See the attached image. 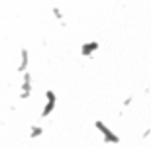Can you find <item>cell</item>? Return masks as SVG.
I'll return each mask as SVG.
<instances>
[{
  "label": "cell",
  "instance_id": "6da1fadb",
  "mask_svg": "<svg viewBox=\"0 0 151 147\" xmlns=\"http://www.w3.org/2000/svg\"><path fill=\"white\" fill-rule=\"evenodd\" d=\"M94 130L100 133L102 141L106 143V145H118V143H120V136H118L116 131L110 130L102 120H96V122H94Z\"/></svg>",
  "mask_w": 151,
  "mask_h": 147
},
{
  "label": "cell",
  "instance_id": "7a4b0ae2",
  "mask_svg": "<svg viewBox=\"0 0 151 147\" xmlns=\"http://www.w3.org/2000/svg\"><path fill=\"white\" fill-rule=\"evenodd\" d=\"M22 82H20V100H29L34 94V77L29 71L22 73Z\"/></svg>",
  "mask_w": 151,
  "mask_h": 147
},
{
  "label": "cell",
  "instance_id": "3957f363",
  "mask_svg": "<svg viewBox=\"0 0 151 147\" xmlns=\"http://www.w3.org/2000/svg\"><path fill=\"white\" fill-rule=\"evenodd\" d=\"M55 106H57V94H55V90L47 88V90H45V104H43V108H41V116H39V118L47 120L51 114L55 112Z\"/></svg>",
  "mask_w": 151,
  "mask_h": 147
},
{
  "label": "cell",
  "instance_id": "277c9868",
  "mask_svg": "<svg viewBox=\"0 0 151 147\" xmlns=\"http://www.w3.org/2000/svg\"><path fill=\"white\" fill-rule=\"evenodd\" d=\"M98 49H100V43H98L96 39H88V41H84L83 45H81V55L83 57H92Z\"/></svg>",
  "mask_w": 151,
  "mask_h": 147
},
{
  "label": "cell",
  "instance_id": "5b68a950",
  "mask_svg": "<svg viewBox=\"0 0 151 147\" xmlns=\"http://www.w3.org/2000/svg\"><path fill=\"white\" fill-rule=\"evenodd\" d=\"M29 61H32V57H29V51L24 47V49H20V61H18V73H26L29 69Z\"/></svg>",
  "mask_w": 151,
  "mask_h": 147
},
{
  "label": "cell",
  "instance_id": "8992f818",
  "mask_svg": "<svg viewBox=\"0 0 151 147\" xmlns=\"http://www.w3.org/2000/svg\"><path fill=\"white\" fill-rule=\"evenodd\" d=\"M51 14L55 16V20L61 24V26H65V18H63V12H61V8H59V6H51Z\"/></svg>",
  "mask_w": 151,
  "mask_h": 147
},
{
  "label": "cell",
  "instance_id": "52a82bcc",
  "mask_svg": "<svg viewBox=\"0 0 151 147\" xmlns=\"http://www.w3.org/2000/svg\"><path fill=\"white\" fill-rule=\"evenodd\" d=\"M43 136V128H41V125H32V128H29V137H32V139H35V137H41Z\"/></svg>",
  "mask_w": 151,
  "mask_h": 147
},
{
  "label": "cell",
  "instance_id": "ba28073f",
  "mask_svg": "<svg viewBox=\"0 0 151 147\" xmlns=\"http://www.w3.org/2000/svg\"><path fill=\"white\" fill-rule=\"evenodd\" d=\"M132 100H134V98H132V96H129V98H126V100H124V104H122V106H124V108H126V106H129V104H132Z\"/></svg>",
  "mask_w": 151,
  "mask_h": 147
},
{
  "label": "cell",
  "instance_id": "9c48e42d",
  "mask_svg": "<svg viewBox=\"0 0 151 147\" xmlns=\"http://www.w3.org/2000/svg\"><path fill=\"white\" fill-rule=\"evenodd\" d=\"M149 136H151V130H145L143 133H141V137H143V139H145V137H149Z\"/></svg>",
  "mask_w": 151,
  "mask_h": 147
}]
</instances>
